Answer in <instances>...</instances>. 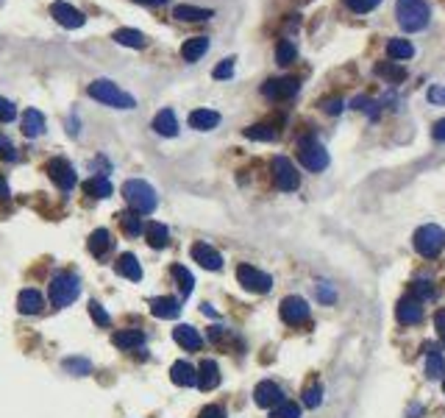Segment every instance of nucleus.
Wrapping results in <instances>:
<instances>
[{"mask_svg":"<svg viewBox=\"0 0 445 418\" xmlns=\"http://www.w3.org/2000/svg\"><path fill=\"white\" fill-rule=\"evenodd\" d=\"M123 198L129 201V207H131L134 212H139V215H150L156 209V204H159L156 190L148 185V182H142V179H129L123 185Z\"/></svg>","mask_w":445,"mask_h":418,"instance_id":"f257e3e1","label":"nucleus"},{"mask_svg":"<svg viewBox=\"0 0 445 418\" xmlns=\"http://www.w3.org/2000/svg\"><path fill=\"white\" fill-rule=\"evenodd\" d=\"M87 93L89 98H95V100H100V103H106V106H114V109H134V106H136L134 95L123 93V90H120L114 81H109V79L92 81Z\"/></svg>","mask_w":445,"mask_h":418,"instance_id":"f03ea898","label":"nucleus"},{"mask_svg":"<svg viewBox=\"0 0 445 418\" xmlns=\"http://www.w3.org/2000/svg\"><path fill=\"white\" fill-rule=\"evenodd\" d=\"M432 20L426 0H398V23L403 31H423Z\"/></svg>","mask_w":445,"mask_h":418,"instance_id":"7ed1b4c3","label":"nucleus"},{"mask_svg":"<svg viewBox=\"0 0 445 418\" xmlns=\"http://www.w3.org/2000/svg\"><path fill=\"white\" fill-rule=\"evenodd\" d=\"M47 293H50V304L61 310V307H70L81 296V281H78V277H73V274H56V277L50 279Z\"/></svg>","mask_w":445,"mask_h":418,"instance_id":"20e7f679","label":"nucleus"},{"mask_svg":"<svg viewBox=\"0 0 445 418\" xmlns=\"http://www.w3.org/2000/svg\"><path fill=\"white\" fill-rule=\"evenodd\" d=\"M412 245H415V251L423 254V257H437L445 248V229L437 226V223H426V226H420V229L415 232Z\"/></svg>","mask_w":445,"mask_h":418,"instance_id":"39448f33","label":"nucleus"},{"mask_svg":"<svg viewBox=\"0 0 445 418\" xmlns=\"http://www.w3.org/2000/svg\"><path fill=\"white\" fill-rule=\"evenodd\" d=\"M298 162H301L307 170H312V173H320V170H326V165H328V151L314 137H307L298 142Z\"/></svg>","mask_w":445,"mask_h":418,"instance_id":"423d86ee","label":"nucleus"},{"mask_svg":"<svg viewBox=\"0 0 445 418\" xmlns=\"http://www.w3.org/2000/svg\"><path fill=\"white\" fill-rule=\"evenodd\" d=\"M44 173L50 176V182L59 187V190H73L78 176H76V168L64 159V156H53L47 165H44Z\"/></svg>","mask_w":445,"mask_h":418,"instance_id":"0eeeda50","label":"nucleus"},{"mask_svg":"<svg viewBox=\"0 0 445 418\" xmlns=\"http://www.w3.org/2000/svg\"><path fill=\"white\" fill-rule=\"evenodd\" d=\"M273 182L284 192H292V190H298V185H301V176H298L295 165L287 156H275L273 159Z\"/></svg>","mask_w":445,"mask_h":418,"instance_id":"6e6552de","label":"nucleus"},{"mask_svg":"<svg viewBox=\"0 0 445 418\" xmlns=\"http://www.w3.org/2000/svg\"><path fill=\"white\" fill-rule=\"evenodd\" d=\"M237 279H239V284H242L245 290H251V293H270V287H273V279L267 277L265 271L248 265V262L237 265Z\"/></svg>","mask_w":445,"mask_h":418,"instance_id":"1a4fd4ad","label":"nucleus"},{"mask_svg":"<svg viewBox=\"0 0 445 418\" xmlns=\"http://www.w3.org/2000/svg\"><path fill=\"white\" fill-rule=\"evenodd\" d=\"M50 17H53L61 28H81V25L87 23L84 11H81V8H76L73 3H64V0L50 3Z\"/></svg>","mask_w":445,"mask_h":418,"instance_id":"9d476101","label":"nucleus"},{"mask_svg":"<svg viewBox=\"0 0 445 418\" xmlns=\"http://www.w3.org/2000/svg\"><path fill=\"white\" fill-rule=\"evenodd\" d=\"M278 313H281V321H284V324L298 326L309 318V304H307V298H301V296H287V298L281 301Z\"/></svg>","mask_w":445,"mask_h":418,"instance_id":"9b49d317","label":"nucleus"},{"mask_svg":"<svg viewBox=\"0 0 445 418\" xmlns=\"http://www.w3.org/2000/svg\"><path fill=\"white\" fill-rule=\"evenodd\" d=\"M298 90H301L298 79H270L262 87V95L270 100H287V98H295Z\"/></svg>","mask_w":445,"mask_h":418,"instance_id":"f8f14e48","label":"nucleus"},{"mask_svg":"<svg viewBox=\"0 0 445 418\" xmlns=\"http://www.w3.org/2000/svg\"><path fill=\"white\" fill-rule=\"evenodd\" d=\"M189 254H192V260H195L201 268H206V271H220L222 268L220 251H218V248H212L209 243H192Z\"/></svg>","mask_w":445,"mask_h":418,"instance_id":"ddd939ff","label":"nucleus"},{"mask_svg":"<svg viewBox=\"0 0 445 418\" xmlns=\"http://www.w3.org/2000/svg\"><path fill=\"white\" fill-rule=\"evenodd\" d=\"M396 318L398 324L409 326V324H417L423 318V301L417 296H403L396 307Z\"/></svg>","mask_w":445,"mask_h":418,"instance_id":"4468645a","label":"nucleus"},{"mask_svg":"<svg viewBox=\"0 0 445 418\" xmlns=\"http://www.w3.org/2000/svg\"><path fill=\"white\" fill-rule=\"evenodd\" d=\"M254 402H256L259 407H270V410H273L275 405L284 402V393H281V388H278L275 382L265 379V382L256 385V390H254Z\"/></svg>","mask_w":445,"mask_h":418,"instance_id":"2eb2a0df","label":"nucleus"},{"mask_svg":"<svg viewBox=\"0 0 445 418\" xmlns=\"http://www.w3.org/2000/svg\"><path fill=\"white\" fill-rule=\"evenodd\" d=\"M173 340H176L181 349H186V352H198L201 346H203V337L198 335V329L189 324H178L173 329Z\"/></svg>","mask_w":445,"mask_h":418,"instance_id":"dca6fc26","label":"nucleus"},{"mask_svg":"<svg viewBox=\"0 0 445 418\" xmlns=\"http://www.w3.org/2000/svg\"><path fill=\"white\" fill-rule=\"evenodd\" d=\"M112 343H114L120 352H134V349H139V346L145 343V332H142V329H120V332L112 337Z\"/></svg>","mask_w":445,"mask_h":418,"instance_id":"f3484780","label":"nucleus"},{"mask_svg":"<svg viewBox=\"0 0 445 418\" xmlns=\"http://www.w3.org/2000/svg\"><path fill=\"white\" fill-rule=\"evenodd\" d=\"M220 385V368L215 360H203L198 368V388L201 390H215Z\"/></svg>","mask_w":445,"mask_h":418,"instance_id":"a211bd4d","label":"nucleus"},{"mask_svg":"<svg viewBox=\"0 0 445 418\" xmlns=\"http://www.w3.org/2000/svg\"><path fill=\"white\" fill-rule=\"evenodd\" d=\"M153 132L162 134V137H176L178 134L176 112H173V109H162V112H156V117H153Z\"/></svg>","mask_w":445,"mask_h":418,"instance_id":"6ab92c4d","label":"nucleus"},{"mask_svg":"<svg viewBox=\"0 0 445 418\" xmlns=\"http://www.w3.org/2000/svg\"><path fill=\"white\" fill-rule=\"evenodd\" d=\"M170 379H173V385H178V388H192V385H198V368H192L189 363L178 360V363H173V368H170Z\"/></svg>","mask_w":445,"mask_h":418,"instance_id":"aec40b11","label":"nucleus"},{"mask_svg":"<svg viewBox=\"0 0 445 418\" xmlns=\"http://www.w3.org/2000/svg\"><path fill=\"white\" fill-rule=\"evenodd\" d=\"M42 307H44V298L37 290H23V293L17 296V310H20L23 315H40Z\"/></svg>","mask_w":445,"mask_h":418,"instance_id":"412c9836","label":"nucleus"},{"mask_svg":"<svg viewBox=\"0 0 445 418\" xmlns=\"http://www.w3.org/2000/svg\"><path fill=\"white\" fill-rule=\"evenodd\" d=\"M218 123H220V115L215 109H195L189 115V126L198 132H212V129H218Z\"/></svg>","mask_w":445,"mask_h":418,"instance_id":"4be33fe9","label":"nucleus"},{"mask_svg":"<svg viewBox=\"0 0 445 418\" xmlns=\"http://www.w3.org/2000/svg\"><path fill=\"white\" fill-rule=\"evenodd\" d=\"M173 17L181 20V23H203V20L215 17V11H212V8H198V6H186V3H181V6L173 8Z\"/></svg>","mask_w":445,"mask_h":418,"instance_id":"5701e85b","label":"nucleus"},{"mask_svg":"<svg viewBox=\"0 0 445 418\" xmlns=\"http://www.w3.org/2000/svg\"><path fill=\"white\" fill-rule=\"evenodd\" d=\"M23 134L28 139H37L44 134V115L40 109H28L23 115Z\"/></svg>","mask_w":445,"mask_h":418,"instance_id":"b1692460","label":"nucleus"},{"mask_svg":"<svg viewBox=\"0 0 445 418\" xmlns=\"http://www.w3.org/2000/svg\"><path fill=\"white\" fill-rule=\"evenodd\" d=\"M150 313L156 318H178L181 315V301L170 298V296H162V298H153L150 301Z\"/></svg>","mask_w":445,"mask_h":418,"instance_id":"393cba45","label":"nucleus"},{"mask_svg":"<svg viewBox=\"0 0 445 418\" xmlns=\"http://www.w3.org/2000/svg\"><path fill=\"white\" fill-rule=\"evenodd\" d=\"M114 271L120 274V277L131 279V281H139L142 279V265H139V260L134 257V254H120L117 257V262H114Z\"/></svg>","mask_w":445,"mask_h":418,"instance_id":"a878e982","label":"nucleus"},{"mask_svg":"<svg viewBox=\"0 0 445 418\" xmlns=\"http://www.w3.org/2000/svg\"><path fill=\"white\" fill-rule=\"evenodd\" d=\"M145 240H148V245H150V248H165V245H167V240H170V232H167V226H165V223L150 221V223H145Z\"/></svg>","mask_w":445,"mask_h":418,"instance_id":"bb28decb","label":"nucleus"},{"mask_svg":"<svg viewBox=\"0 0 445 418\" xmlns=\"http://www.w3.org/2000/svg\"><path fill=\"white\" fill-rule=\"evenodd\" d=\"M117 221H120L123 232L129 234V237H139V234H145V221H142V215H139V212H134V209L120 212V215H117Z\"/></svg>","mask_w":445,"mask_h":418,"instance_id":"cd10ccee","label":"nucleus"},{"mask_svg":"<svg viewBox=\"0 0 445 418\" xmlns=\"http://www.w3.org/2000/svg\"><path fill=\"white\" fill-rule=\"evenodd\" d=\"M206 50H209V40H206V37H192V40L184 42L181 56H184V62H198Z\"/></svg>","mask_w":445,"mask_h":418,"instance_id":"c85d7f7f","label":"nucleus"},{"mask_svg":"<svg viewBox=\"0 0 445 418\" xmlns=\"http://www.w3.org/2000/svg\"><path fill=\"white\" fill-rule=\"evenodd\" d=\"M114 42L126 47H145L148 37H145L142 31H136V28H117V31H114Z\"/></svg>","mask_w":445,"mask_h":418,"instance_id":"c756f323","label":"nucleus"},{"mask_svg":"<svg viewBox=\"0 0 445 418\" xmlns=\"http://www.w3.org/2000/svg\"><path fill=\"white\" fill-rule=\"evenodd\" d=\"M109 248H112V234L106 232V229H95V232L89 234V251L95 257H103Z\"/></svg>","mask_w":445,"mask_h":418,"instance_id":"7c9ffc66","label":"nucleus"},{"mask_svg":"<svg viewBox=\"0 0 445 418\" xmlns=\"http://www.w3.org/2000/svg\"><path fill=\"white\" fill-rule=\"evenodd\" d=\"M84 192L92 195V198H109L114 190H112V182L106 176H92L87 185H84Z\"/></svg>","mask_w":445,"mask_h":418,"instance_id":"2f4dec72","label":"nucleus"},{"mask_svg":"<svg viewBox=\"0 0 445 418\" xmlns=\"http://www.w3.org/2000/svg\"><path fill=\"white\" fill-rule=\"evenodd\" d=\"M387 56L393 62H403V59L415 56V47H412V42H406V40H390L387 42Z\"/></svg>","mask_w":445,"mask_h":418,"instance_id":"473e14b6","label":"nucleus"},{"mask_svg":"<svg viewBox=\"0 0 445 418\" xmlns=\"http://www.w3.org/2000/svg\"><path fill=\"white\" fill-rule=\"evenodd\" d=\"M170 274H173V279L178 281V290H181V296L186 298V296L192 293V287H195V279H192V274H189L184 265H173V268H170Z\"/></svg>","mask_w":445,"mask_h":418,"instance_id":"72a5a7b5","label":"nucleus"},{"mask_svg":"<svg viewBox=\"0 0 445 418\" xmlns=\"http://www.w3.org/2000/svg\"><path fill=\"white\" fill-rule=\"evenodd\" d=\"M426 376H429V379H440V376H445V360H443V354H440V349H437V352H429Z\"/></svg>","mask_w":445,"mask_h":418,"instance_id":"f704fd0d","label":"nucleus"},{"mask_svg":"<svg viewBox=\"0 0 445 418\" xmlns=\"http://www.w3.org/2000/svg\"><path fill=\"white\" fill-rule=\"evenodd\" d=\"M295 59H298V47H295V42L281 40L278 47H275V62H278V64H292Z\"/></svg>","mask_w":445,"mask_h":418,"instance_id":"c9c22d12","label":"nucleus"},{"mask_svg":"<svg viewBox=\"0 0 445 418\" xmlns=\"http://www.w3.org/2000/svg\"><path fill=\"white\" fill-rule=\"evenodd\" d=\"M245 137H248V139H259V142H273V139L278 137V134H275V129H273V126L259 123V126H248V129H245Z\"/></svg>","mask_w":445,"mask_h":418,"instance_id":"e433bc0d","label":"nucleus"},{"mask_svg":"<svg viewBox=\"0 0 445 418\" xmlns=\"http://www.w3.org/2000/svg\"><path fill=\"white\" fill-rule=\"evenodd\" d=\"M64 371L76 373V376H87L92 371V363H89L87 357H67L64 360Z\"/></svg>","mask_w":445,"mask_h":418,"instance_id":"4c0bfd02","label":"nucleus"},{"mask_svg":"<svg viewBox=\"0 0 445 418\" xmlns=\"http://www.w3.org/2000/svg\"><path fill=\"white\" fill-rule=\"evenodd\" d=\"M270 418H301V407L295 402H281L270 410Z\"/></svg>","mask_w":445,"mask_h":418,"instance_id":"58836bf2","label":"nucleus"},{"mask_svg":"<svg viewBox=\"0 0 445 418\" xmlns=\"http://www.w3.org/2000/svg\"><path fill=\"white\" fill-rule=\"evenodd\" d=\"M320 402H323V388L317 382H312L309 388L304 390V407L314 410V407H320Z\"/></svg>","mask_w":445,"mask_h":418,"instance_id":"ea45409f","label":"nucleus"},{"mask_svg":"<svg viewBox=\"0 0 445 418\" xmlns=\"http://www.w3.org/2000/svg\"><path fill=\"white\" fill-rule=\"evenodd\" d=\"M89 315H92V321L97 326H109L112 324V318H109V313L103 310V304H97V301H89Z\"/></svg>","mask_w":445,"mask_h":418,"instance_id":"a19ab883","label":"nucleus"},{"mask_svg":"<svg viewBox=\"0 0 445 418\" xmlns=\"http://www.w3.org/2000/svg\"><path fill=\"white\" fill-rule=\"evenodd\" d=\"M376 73H379V76H387L390 81H393V79H396V81H400V79L406 76V73H403V67H398V64H384V62L376 67Z\"/></svg>","mask_w":445,"mask_h":418,"instance_id":"79ce46f5","label":"nucleus"},{"mask_svg":"<svg viewBox=\"0 0 445 418\" xmlns=\"http://www.w3.org/2000/svg\"><path fill=\"white\" fill-rule=\"evenodd\" d=\"M234 62H237V59H222L220 64L212 70V76H215L218 81H222V79H231V76H234Z\"/></svg>","mask_w":445,"mask_h":418,"instance_id":"37998d69","label":"nucleus"},{"mask_svg":"<svg viewBox=\"0 0 445 418\" xmlns=\"http://www.w3.org/2000/svg\"><path fill=\"white\" fill-rule=\"evenodd\" d=\"M412 296H417L420 301H423V298H432V296H434L432 281H429V279H417V281H415V293H412Z\"/></svg>","mask_w":445,"mask_h":418,"instance_id":"c03bdc74","label":"nucleus"},{"mask_svg":"<svg viewBox=\"0 0 445 418\" xmlns=\"http://www.w3.org/2000/svg\"><path fill=\"white\" fill-rule=\"evenodd\" d=\"M345 3H348V8L356 11V14H367V11L376 8L381 0H345Z\"/></svg>","mask_w":445,"mask_h":418,"instance_id":"a18cd8bd","label":"nucleus"},{"mask_svg":"<svg viewBox=\"0 0 445 418\" xmlns=\"http://www.w3.org/2000/svg\"><path fill=\"white\" fill-rule=\"evenodd\" d=\"M0 159H6V162H14V159H17V151H14L11 139L6 137V134H0Z\"/></svg>","mask_w":445,"mask_h":418,"instance_id":"49530a36","label":"nucleus"},{"mask_svg":"<svg viewBox=\"0 0 445 418\" xmlns=\"http://www.w3.org/2000/svg\"><path fill=\"white\" fill-rule=\"evenodd\" d=\"M14 117H17L14 103H11V100H6V98H0V123H11Z\"/></svg>","mask_w":445,"mask_h":418,"instance_id":"de8ad7c7","label":"nucleus"},{"mask_svg":"<svg viewBox=\"0 0 445 418\" xmlns=\"http://www.w3.org/2000/svg\"><path fill=\"white\" fill-rule=\"evenodd\" d=\"M198 418H225V410H222L220 405H209V407L201 410V416Z\"/></svg>","mask_w":445,"mask_h":418,"instance_id":"09e8293b","label":"nucleus"},{"mask_svg":"<svg viewBox=\"0 0 445 418\" xmlns=\"http://www.w3.org/2000/svg\"><path fill=\"white\" fill-rule=\"evenodd\" d=\"M323 109L331 112V115H340V112H343V100H340V98H331V100L323 103Z\"/></svg>","mask_w":445,"mask_h":418,"instance_id":"8fccbe9b","label":"nucleus"},{"mask_svg":"<svg viewBox=\"0 0 445 418\" xmlns=\"http://www.w3.org/2000/svg\"><path fill=\"white\" fill-rule=\"evenodd\" d=\"M426 95H429L432 103H445V87H432Z\"/></svg>","mask_w":445,"mask_h":418,"instance_id":"3c124183","label":"nucleus"},{"mask_svg":"<svg viewBox=\"0 0 445 418\" xmlns=\"http://www.w3.org/2000/svg\"><path fill=\"white\" fill-rule=\"evenodd\" d=\"M434 329H437V335L445 340V310H440V313L434 315Z\"/></svg>","mask_w":445,"mask_h":418,"instance_id":"603ef678","label":"nucleus"},{"mask_svg":"<svg viewBox=\"0 0 445 418\" xmlns=\"http://www.w3.org/2000/svg\"><path fill=\"white\" fill-rule=\"evenodd\" d=\"M432 134H434V139H437V142H445V117L434 123V132H432Z\"/></svg>","mask_w":445,"mask_h":418,"instance_id":"864d4df0","label":"nucleus"},{"mask_svg":"<svg viewBox=\"0 0 445 418\" xmlns=\"http://www.w3.org/2000/svg\"><path fill=\"white\" fill-rule=\"evenodd\" d=\"M317 296H320V301H334V298H337V296H334L328 287H323V284L317 287Z\"/></svg>","mask_w":445,"mask_h":418,"instance_id":"5fc2aeb1","label":"nucleus"},{"mask_svg":"<svg viewBox=\"0 0 445 418\" xmlns=\"http://www.w3.org/2000/svg\"><path fill=\"white\" fill-rule=\"evenodd\" d=\"M11 198V192H8V185H6V179L0 176V201H8Z\"/></svg>","mask_w":445,"mask_h":418,"instance_id":"6e6d98bb","label":"nucleus"},{"mask_svg":"<svg viewBox=\"0 0 445 418\" xmlns=\"http://www.w3.org/2000/svg\"><path fill=\"white\" fill-rule=\"evenodd\" d=\"M136 3H145V6H165L167 0H136Z\"/></svg>","mask_w":445,"mask_h":418,"instance_id":"4d7b16f0","label":"nucleus"},{"mask_svg":"<svg viewBox=\"0 0 445 418\" xmlns=\"http://www.w3.org/2000/svg\"><path fill=\"white\" fill-rule=\"evenodd\" d=\"M443 390H445V385H443Z\"/></svg>","mask_w":445,"mask_h":418,"instance_id":"13d9d810","label":"nucleus"}]
</instances>
